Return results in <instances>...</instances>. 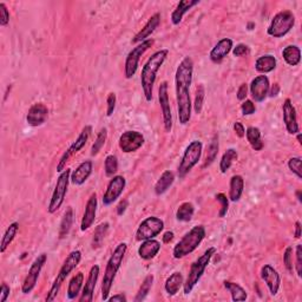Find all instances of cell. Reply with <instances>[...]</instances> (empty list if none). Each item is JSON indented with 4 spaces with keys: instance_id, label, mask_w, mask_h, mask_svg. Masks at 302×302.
<instances>
[{
    "instance_id": "d6a6232c",
    "label": "cell",
    "mask_w": 302,
    "mask_h": 302,
    "mask_svg": "<svg viewBox=\"0 0 302 302\" xmlns=\"http://www.w3.org/2000/svg\"><path fill=\"white\" fill-rule=\"evenodd\" d=\"M282 57L289 66H296L301 62V51L295 45H289L283 48Z\"/></svg>"
},
{
    "instance_id": "8d00e7d4",
    "label": "cell",
    "mask_w": 302,
    "mask_h": 302,
    "mask_svg": "<svg viewBox=\"0 0 302 302\" xmlns=\"http://www.w3.org/2000/svg\"><path fill=\"white\" fill-rule=\"evenodd\" d=\"M19 230V223L18 222H12L9 226H7L6 232L4 233V236L2 239V243H0V251L5 253L7 247L12 243L14 237L17 236Z\"/></svg>"
},
{
    "instance_id": "30bf717a",
    "label": "cell",
    "mask_w": 302,
    "mask_h": 302,
    "mask_svg": "<svg viewBox=\"0 0 302 302\" xmlns=\"http://www.w3.org/2000/svg\"><path fill=\"white\" fill-rule=\"evenodd\" d=\"M154 45L153 39H146L142 43H139L137 46L132 48V50L128 54L125 59V65H124V74H125L127 79H130L137 72L138 64L141 57L145 54L146 51Z\"/></svg>"
},
{
    "instance_id": "03108f58",
    "label": "cell",
    "mask_w": 302,
    "mask_h": 302,
    "mask_svg": "<svg viewBox=\"0 0 302 302\" xmlns=\"http://www.w3.org/2000/svg\"><path fill=\"white\" fill-rule=\"evenodd\" d=\"M297 141H299L300 144H302V142H301V135L300 134H297Z\"/></svg>"
},
{
    "instance_id": "ffe728a7",
    "label": "cell",
    "mask_w": 302,
    "mask_h": 302,
    "mask_svg": "<svg viewBox=\"0 0 302 302\" xmlns=\"http://www.w3.org/2000/svg\"><path fill=\"white\" fill-rule=\"evenodd\" d=\"M48 117V110L46 105L43 103H36L29 109L28 115H26V120L29 125L31 127H40L46 122Z\"/></svg>"
},
{
    "instance_id": "8fae6325",
    "label": "cell",
    "mask_w": 302,
    "mask_h": 302,
    "mask_svg": "<svg viewBox=\"0 0 302 302\" xmlns=\"http://www.w3.org/2000/svg\"><path fill=\"white\" fill-rule=\"evenodd\" d=\"M91 132H92L91 125H85L84 128H83V130H82L81 134H79L77 139H76L72 144L70 145V148L63 154V156L60 157L59 163L57 164V172L60 173L66 169V163L70 161V158L74 156L78 151H81L86 145L90 136H91Z\"/></svg>"
},
{
    "instance_id": "d590c367",
    "label": "cell",
    "mask_w": 302,
    "mask_h": 302,
    "mask_svg": "<svg viewBox=\"0 0 302 302\" xmlns=\"http://www.w3.org/2000/svg\"><path fill=\"white\" fill-rule=\"evenodd\" d=\"M245 136L249 144L255 151H261L263 149V142L261 138V131L256 127H249L245 131Z\"/></svg>"
},
{
    "instance_id": "e0dca14e",
    "label": "cell",
    "mask_w": 302,
    "mask_h": 302,
    "mask_svg": "<svg viewBox=\"0 0 302 302\" xmlns=\"http://www.w3.org/2000/svg\"><path fill=\"white\" fill-rule=\"evenodd\" d=\"M269 89H270L269 79H268L267 76L264 74L258 76V77L253 79L250 83V86H249L253 100H255L256 103H261V102L266 99L268 97Z\"/></svg>"
},
{
    "instance_id": "7a4b0ae2",
    "label": "cell",
    "mask_w": 302,
    "mask_h": 302,
    "mask_svg": "<svg viewBox=\"0 0 302 302\" xmlns=\"http://www.w3.org/2000/svg\"><path fill=\"white\" fill-rule=\"evenodd\" d=\"M169 55L168 50H160L150 57L144 64L141 73V85L146 102L153 100L154 85L156 82V74L161 66L163 65Z\"/></svg>"
},
{
    "instance_id": "d6986e66",
    "label": "cell",
    "mask_w": 302,
    "mask_h": 302,
    "mask_svg": "<svg viewBox=\"0 0 302 302\" xmlns=\"http://www.w3.org/2000/svg\"><path fill=\"white\" fill-rule=\"evenodd\" d=\"M261 279L267 285L271 295H276L281 285V278L278 270L274 269L270 264H264L261 268Z\"/></svg>"
},
{
    "instance_id": "603a6c76",
    "label": "cell",
    "mask_w": 302,
    "mask_h": 302,
    "mask_svg": "<svg viewBox=\"0 0 302 302\" xmlns=\"http://www.w3.org/2000/svg\"><path fill=\"white\" fill-rule=\"evenodd\" d=\"M234 43L230 38H223L213 47V50L210 51V60L213 63H221L226 56L230 54V51L233 50Z\"/></svg>"
},
{
    "instance_id": "52a82bcc",
    "label": "cell",
    "mask_w": 302,
    "mask_h": 302,
    "mask_svg": "<svg viewBox=\"0 0 302 302\" xmlns=\"http://www.w3.org/2000/svg\"><path fill=\"white\" fill-rule=\"evenodd\" d=\"M295 25V16L290 11H281L271 19L267 33L270 37L282 38L288 33Z\"/></svg>"
},
{
    "instance_id": "4316f807",
    "label": "cell",
    "mask_w": 302,
    "mask_h": 302,
    "mask_svg": "<svg viewBox=\"0 0 302 302\" xmlns=\"http://www.w3.org/2000/svg\"><path fill=\"white\" fill-rule=\"evenodd\" d=\"M199 0H181L177 4L176 9L171 13V22L173 25H179L184 17V14L189 12L192 7L198 5Z\"/></svg>"
},
{
    "instance_id": "db71d44e",
    "label": "cell",
    "mask_w": 302,
    "mask_h": 302,
    "mask_svg": "<svg viewBox=\"0 0 302 302\" xmlns=\"http://www.w3.org/2000/svg\"><path fill=\"white\" fill-rule=\"evenodd\" d=\"M249 52H250V50H249V47L245 44H239L233 48V55L235 57L247 56Z\"/></svg>"
},
{
    "instance_id": "2e32d148",
    "label": "cell",
    "mask_w": 302,
    "mask_h": 302,
    "mask_svg": "<svg viewBox=\"0 0 302 302\" xmlns=\"http://www.w3.org/2000/svg\"><path fill=\"white\" fill-rule=\"evenodd\" d=\"M127 186V181L123 176H113L108 184L107 190L103 195V205L105 207L111 206L117 198L122 195Z\"/></svg>"
},
{
    "instance_id": "f907efd6",
    "label": "cell",
    "mask_w": 302,
    "mask_h": 302,
    "mask_svg": "<svg viewBox=\"0 0 302 302\" xmlns=\"http://www.w3.org/2000/svg\"><path fill=\"white\" fill-rule=\"evenodd\" d=\"M116 103H117V97H116V93L110 92L108 94V98H107V116L110 117L112 116L113 111H115L116 109Z\"/></svg>"
},
{
    "instance_id": "4fadbf2b",
    "label": "cell",
    "mask_w": 302,
    "mask_h": 302,
    "mask_svg": "<svg viewBox=\"0 0 302 302\" xmlns=\"http://www.w3.org/2000/svg\"><path fill=\"white\" fill-rule=\"evenodd\" d=\"M47 261V255L43 253V254L38 255V258L33 261V263L30 267L29 273L26 275L24 282H22L21 286V292L24 294H29L31 293L35 287L37 285L38 278H39L40 271L43 269V267L45 266V263Z\"/></svg>"
},
{
    "instance_id": "bcb514c9",
    "label": "cell",
    "mask_w": 302,
    "mask_h": 302,
    "mask_svg": "<svg viewBox=\"0 0 302 302\" xmlns=\"http://www.w3.org/2000/svg\"><path fill=\"white\" fill-rule=\"evenodd\" d=\"M215 197H216V201L220 202V205H221V209H220V213H218V215H220V217H224L226 213H228V209H229V199L223 194V192H218Z\"/></svg>"
},
{
    "instance_id": "74e56055",
    "label": "cell",
    "mask_w": 302,
    "mask_h": 302,
    "mask_svg": "<svg viewBox=\"0 0 302 302\" xmlns=\"http://www.w3.org/2000/svg\"><path fill=\"white\" fill-rule=\"evenodd\" d=\"M195 208L194 205L190 202H184L179 207V209L176 211V218L180 222H189L191 221L192 216H194Z\"/></svg>"
},
{
    "instance_id": "91938a15",
    "label": "cell",
    "mask_w": 302,
    "mask_h": 302,
    "mask_svg": "<svg viewBox=\"0 0 302 302\" xmlns=\"http://www.w3.org/2000/svg\"><path fill=\"white\" fill-rule=\"evenodd\" d=\"M109 301H119V302H127V296L124 295L123 293H120V294H116V295H113L112 297H109L108 299Z\"/></svg>"
},
{
    "instance_id": "8992f818",
    "label": "cell",
    "mask_w": 302,
    "mask_h": 302,
    "mask_svg": "<svg viewBox=\"0 0 302 302\" xmlns=\"http://www.w3.org/2000/svg\"><path fill=\"white\" fill-rule=\"evenodd\" d=\"M81 260H82V253L79 250H73L67 255V258L65 259V261H64L62 268H60L58 275H57L54 285L51 287L50 292L47 294L46 301H54L56 299V296L58 295L60 290V287H62L64 281L66 280V278L71 274V271H73L76 268H77L79 262H81Z\"/></svg>"
},
{
    "instance_id": "44dd1931",
    "label": "cell",
    "mask_w": 302,
    "mask_h": 302,
    "mask_svg": "<svg viewBox=\"0 0 302 302\" xmlns=\"http://www.w3.org/2000/svg\"><path fill=\"white\" fill-rule=\"evenodd\" d=\"M97 207H98V199L96 192H93L90 196L88 202H86L85 206V211L84 215H83L82 223H81V230L82 232H86V230L90 229V226H92L94 223V220H96V213H97Z\"/></svg>"
},
{
    "instance_id": "11a10c76",
    "label": "cell",
    "mask_w": 302,
    "mask_h": 302,
    "mask_svg": "<svg viewBox=\"0 0 302 302\" xmlns=\"http://www.w3.org/2000/svg\"><path fill=\"white\" fill-rule=\"evenodd\" d=\"M10 287L6 283H3L2 288H0V302H5L10 296Z\"/></svg>"
},
{
    "instance_id": "816d5d0a",
    "label": "cell",
    "mask_w": 302,
    "mask_h": 302,
    "mask_svg": "<svg viewBox=\"0 0 302 302\" xmlns=\"http://www.w3.org/2000/svg\"><path fill=\"white\" fill-rule=\"evenodd\" d=\"M10 22V11L4 3H0V25L6 26Z\"/></svg>"
},
{
    "instance_id": "7dc6e473",
    "label": "cell",
    "mask_w": 302,
    "mask_h": 302,
    "mask_svg": "<svg viewBox=\"0 0 302 302\" xmlns=\"http://www.w3.org/2000/svg\"><path fill=\"white\" fill-rule=\"evenodd\" d=\"M288 168L292 170L293 173H295L297 179H302L301 173V158L300 157H292L288 161Z\"/></svg>"
},
{
    "instance_id": "6da1fadb",
    "label": "cell",
    "mask_w": 302,
    "mask_h": 302,
    "mask_svg": "<svg viewBox=\"0 0 302 302\" xmlns=\"http://www.w3.org/2000/svg\"><path fill=\"white\" fill-rule=\"evenodd\" d=\"M192 73H194V62L190 57H186L179 64L175 74L177 111H179V120L182 125H187L191 118L190 85L192 83Z\"/></svg>"
},
{
    "instance_id": "ee69618b",
    "label": "cell",
    "mask_w": 302,
    "mask_h": 302,
    "mask_svg": "<svg viewBox=\"0 0 302 302\" xmlns=\"http://www.w3.org/2000/svg\"><path fill=\"white\" fill-rule=\"evenodd\" d=\"M107 138H108V130L103 128V129H100V131L98 132L97 137H96V141H94L92 148H91V155L92 156H96V155L99 153L103 148L105 142H107Z\"/></svg>"
},
{
    "instance_id": "be15d7a7",
    "label": "cell",
    "mask_w": 302,
    "mask_h": 302,
    "mask_svg": "<svg viewBox=\"0 0 302 302\" xmlns=\"http://www.w3.org/2000/svg\"><path fill=\"white\" fill-rule=\"evenodd\" d=\"M295 239H300L301 237V223L299 221H296L295 223V234H294Z\"/></svg>"
},
{
    "instance_id": "5b68a950",
    "label": "cell",
    "mask_w": 302,
    "mask_h": 302,
    "mask_svg": "<svg viewBox=\"0 0 302 302\" xmlns=\"http://www.w3.org/2000/svg\"><path fill=\"white\" fill-rule=\"evenodd\" d=\"M215 253H216V248H208L205 251V254L199 256L195 262H192L190 270H189L188 273L187 280L183 283V290L186 295L190 294L191 290L194 289V287L197 285L199 280H201L202 275L205 274L206 268L208 267V264L210 263V260L215 255Z\"/></svg>"
},
{
    "instance_id": "cb8c5ba5",
    "label": "cell",
    "mask_w": 302,
    "mask_h": 302,
    "mask_svg": "<svg viewBox=\"0 0 302 302\" xmlns=\"http://www.w3.org/2000/svg\"><path fill=\"white\" fill-rule=\"evenodd\" d=\"M92 167L93 164L91 161H84L83 163L79 164L76 170L71 172V183L74 184V186H82V184H84L92 173Z\"/></svg>"
},
{
    "instance_id": "1f68e13d",
    "label": "cell",
    "mask_w": 302,
    "mask_h": 302,
    "mask_svg": "<svg viewBox=\"0 0 302 302\" xmlns=\"http://www.w3.org/2000/svg\"><path fill=\"white\" fill-rule=\"evenodd\" d=\"M83 283H84V274H83L82 271H79V273L76 274L69 282V287H67V293H66L67 299L69 300L77 299L79 293H81Z\"/></svg>"
},
{
    "instance_id": "9f6ffc18",
    "label": "cell",
    "mask_w": 302,
    "mask_h": 302,
    "mask_svg": "<svg viewBox=\"0 0 302 302\" xmlns=\"http://www.w3.org/2000/svg\"><path fill=\"white\" fill-rule=\"evenodd\" d=\"M248 93V85L243 83V84L240 85L239 90H237V99L239 100H245Z\"/></svg>"
},
{
    "instance_id": "c3c4849f",
    "label": "cell",
    "mask_w": 302,
    "mask_h": 302,
    "mask_svg": "<svg viewBox=\"0 0 302 302\" xmlns=\"http://www.w3.org/2000/svg\"><path fill=\"white\" fill-rule=\"evenodd\" d=\"M283 263L289 273H293V248L287 247L283 253Z\"/></svg>"
},
{
    "instance_id": "f35d334b",
    "label": "cell",
    "mask_w": 302,
    "mask_h": 302,
    "mask_svg": "<svg viewBox=\"0 0 302 302\" xmlns=\"http://www.w3.org/2000/svg\"><path fill=\"white\" fill-rule=\"evenodd\" d=\"M109 226H110V224H109L108 222H104V223H100L96 229H94L92 242H91L92 249H98L100 247L105 239V236H107Z\"/></svg>"
},
{
    "instance_id": "680465c9",
    "label": "cell",
    "mask_w": 302,
    "mask_h": 302,
    "mask_svg": "<svg viewBox=\"0 0 302 302\" xmlns=\"http://www.w3.org/2000/svg\"><path fill=\"white\" fill-rule=\"evenodd\" d=\"M128 205H129L128 199H122V201L118 203V206H117V215H118V216H122V215L125 213Z\"/></svg>"
},
{
    "instance_id": "f1b7e54d",
    "label": "cell",
    "mask_w": 302,
    "mask_h": 302,
    "mask_svg": "<svg viewBox=\"0 0 302 302\" xmlns=\"http://www.w3.org/2000/svg\"><path fill=\"white\" fill-rule=\"evenodd\" d=\"M276 67V58L271 55H264L259 57L255 62V70L260 73H269Z\"/></svg>"
},
{
    "instance_id": "4dcf8cb0",
    "label": "cell",
    "mask_w": 302,
    "mask_h": 302,
    "mask_svg": "<svg viewBox=\"0 0 302 302\" xmlns=\"http://www.w3.org/2000/svg\"><path fill=\"white\" fill-rule=\"evenodd\" d=\"M183 283H184L183 275L179 273V271H176V273L170 275V276L167 279V281H165L164 283L165 292H167L170 296L176 295V294L179 293L181 287L183 286Z\"/></svg>"
},
{
    "instance_id": "277c9868",
    "label": "cell",
    "mask_w": 302,
    "mask_h": 302,
    "mask_svg": "<svg viewBox=\"0 0 302 302\" xmlns=\"http://www.w3.org/2000/svg\"><path fill=\"white\" fill-rule=\"evenodd\" d=\"M206 237V228L203 225H196L189 230L182 240L173 247L172 255L175 259H183L184 256L191 254Z\"/></svg>"
},
{
    "instance_id": "ab89813d",
    "label": "cell",
    "mask_w": 302,
    "mask_h": 302,
    "mask_svg": "<svg viewBox=\"0 0 302 302\" xmlns=\"http://www.w3.org/2000/svg\"><path fill=\"white\" fill-rule=\"evenodd\" d=\"M237 157H239V155H237V151L235 149L230 148L225 151L223 154V156H222L221 161H220V170L222 173H225L228 170L232 167L234 162L237 160Z\"/></svg>"
},
{
    "instance_id": "7c38bea8",
    "label": "cell",
    "mask_w": 302,
    "mask_h": 302,
    "mask_svg": "<svg viewBox=\"0 0 302 302\" xmlns=\"http://www.w3.org/2000/svg\"><path fill=\"white\" fill-rule=\"evenodd\" d=\"M164 228V222L156 216L146 217L142 221L136 232V240L145 241L150 239H155L157 235H160Z\"/></svg>"
},
{
    "instance_id": "6125c7cd",
    "label": "cell",
    "mask_w": 302,
    "mask_h": 302,
    "mask_svg": "<svg viewBox=\"0 0 302 302\" xmlns=\"http://www.w3.org/2000/svg\"><path fill=\"white\" fill-rule=\"evenodd\" d=\"M173 240V233L172 232H165L163 235V243H170Z\"/></svg>"
},
{
    "instance_id": "3957f363",
    "label": "cell",
    "mask_w": 302,
    "mask_h": 302,
    "mask_svg": "<svg viewBox=\"0 0 302 302\" xmlns=\"http://www.w3.org/2000/svg\"><path fill=\"white\" fill-rule=\"evenodd\" d=\"M128 250V245L127 243H119L113 250L112 255L109 259L107 268H105L104 271V276H103V281H102V299L104 301H107L109 299V294L111 292V287L112 283L115 281V278L117 273H118L120 264L123 262L124 255Z\"/></svg>"
},
{
    "instance_id": "ba28073f",
    "label": "cell",
    "mask_w": 302,
    "mask_h": 302,
    "mask_svg": "<svg viewBox=\"0 0 302 302\" xmlns=\"http://www.w3.org/2000/svg\"><path fill=\"white\" fill-rule=\"evenodd\" d=\"M70 177H71L70 169H65L63 172L59 173L58 179H57L54 194H52L51 201L48 203V207H47V211L50 214H55L64 203V199H65V196L67 192V188H69Z\"/></svg>"
},
{
    "instance_id": "d4e9b609",
    "label": "cell",
    "mask_w": 302,
    "mask_h": 302,
    "mask_svg": "<svg viewBox=\"0 0 302 302\" xmlns=\"http://www.w3.org/2000/svg\"><path fill=\"white\" fill-rule=\"evenodd\" d=\"M160 24H161V14L155 13L154 16H151L148 22L144 25V28H143L134 38H132V43L139 44L142 43V41L148 39V38L155 32V30L160 26Z\"/></svg>"
},
{
    "instance_id": "60d3db41",
    "label": "cell",
    "mask_w": 302,
    "mask_h": 302,
    "mask_svg": "<svg viewBox=\"0 0 302 302\" xmlns=\"http://www.w3.org/2000/svg\"><path fill=\"white\" fill-rule=\"evenodd\" d=\"M218 154V136L215 135L211 141L208 145V151H207V156H206V162L203 164V168L209 167L210 164L214 163V161L216 160Z\"/></svg>"
},
{
    "instance_id": "7bdbcfd3",
    "label": "cell",
    "mask_w": 302,
    "mask_h": 302,
    "mask_svg": "<svg viewBox=\"0 0 302 302\" xmlns=\"http://www.w3.org/2000/svg\"><path fill=\"white\" fill-rule=\"evenodd\" d=\"M104 170L105 175L108 177H113L116 175V172L118 171V160H117L115 155H109V156L105 158Z\"/></svg>"
},
{
    "instance_id": "f546056e",
    "label": "cell",
    "mask_w": 302,
    "mask_h": 302,
    "mask_svg": "<svg viewBox=\"0 0 302 302\" xmlns=\"http://www.w3.org/2000/svg\"><path fill=\"white\" fill-rule=\"evenodd\" d=\"M173 181H175V175L170 170H165L162 173L160 180L157 181V183L155 184V194L157 196L163 195L164 192L168 191V189L172 186Z\"/></svg>"
},
{
    "instance_id": "9c48e42d",
    "label": "cell",
    "mask_w": 302,
    "mask_h": 302,
    "mask_svg": "<svg viewBox=\"0 0 302 302\" xmlns=\"http://www.w3.org/2000/svg\"><path fill=\"white\" fill-rule=\"evenodd\" d=\"M202 142L199 141H192L190 144L187 146L186 151H184L182 161H181L180 167H179V176L180 179L186 177L187 173L198 163L199 158L202 155Z\"/></svg>"
},
{
    "instance_id": "6f0895ef",
    "label": "cell",
    "mask_w": 302,
    "mask_h": 302,
    "mask_svg": "<svg viewBox=\"0 0 302 302\" xmlns=\"http://www.w3.org/2000/svg\"><path fill=\"white\" fill-rule=\"evenodd\" d=\"M234 131L236 132L237 137H240V138H243L245 136V129H244L243 124L240 123V122L234 123Z\"/></svg>"
},
{
    "instance_id": "681fc988",
    "label": "cell",
    "mask_w": 302,
    "mask_h": 302,
    "mask_svg": "<svg viewBox=\"0 0 302 302\" xmlns=\"http://www.w3.org/2000/svg\"><path fill=\"white\" fill-rule=\"evenodd\" d=\"M241 111H242L243 116H250V115H253V113H255L256 107H255V104L253 103V100L245 99V100H243L242 105H241Z\"/></svg>"
},
{
    "instance_id": "e7e4bbea",
    "label": "cell",
    "mask_w": 302,
    "mask_h": 302,
    "mask_svg": "<svg viewBox=\"0 0 302 302\" xmlns=\"http://www.w3.org/2000/svg\"><path fill=\"white\" fill-rule=\"evenodd\" d=\"M296 195H297V198H299V201L301 202L302 201V199H301V191H297Z\"/></svg>"
},
{
    "instance_id": "7402d4cb",
    "label": "cell",
    "mask_w": 302,
    "mask_h": 302,
    "mask_svg": "<svg viewBox=\"0 0 302 302\" xmlns=\"http://www.w3.org/2000/svg\"><path fill=\"white\" fill-rule=\"evenodd\" d=\"M98 276H99V266L94 264L90 269L88 280L85 282L84 288H83L82 296L79 297L81 302H91L93 300V293L94 288H96V283L98 281Z\"/></svg>"
},
{
    "instance_id": "94428289",
    "label": "cell",
    "mask_w": 302,
    "mask_h": 302,
    "mask_svg": "<svg viewBox=\"0 0 302 302\" xmlns=\"http://www.w3.org/2000/svg\"><path fill=\"white\" fill-rule=\"evenodd\" d=\"M279 92H280V86H279V84H274L273 86H271V89H269L268 96L275 97V96H278Z\"/></svg>"
},
{
    "instance_id": "5bb4252c",
    "label": "cell",
    "mask_w": 302,
    "mask_h": 302,
    "mask_svg": "<svg viewBox=\"0 0 302 302\" xmlns=\"http://www.w3.org/2000/svg\"><path fill=\"white\" fill-rule=\"evenodd\" d=\"M143 144H144V136L141 132L134 130L123 132V135L120 136L118 141L120 150L125 154L135 153L139 148H142Z\"/></svg>"
},
{
    "instance_id": "836d02e7",
    "label": "cell",
    "mask_w": 302,
    "mask_h": 302,
    "mask_svg": "<svg viewBox=\"0 0 302 302\" xmlns=\"http://www.w3.org/2000/svg\"><path fill=\"white\" fill-rule=\"evenodd\" d=\"M73 223V209L72 207H67V209L64 213V216L62 218V222H60L59 226V239L63 240L69 235L71 226Z\"/></svg>"
},
{
    "instance_id": "f5cc1de1",
    "label": "cell",
    "mask_w": 302,
    "mask_h": 302,
    "mask_svg": "<svg viewBox=\"0 0 302 302\" xmlns=\"http://www.w3.org/2000/svg\"><path fill=\"white\" fill-rule=\"evenodd\" d=\"M296 264H295V269L296 273L299 276H302V245L297 244L296 245Z\"/></svg>"
},
{
    "instance_id": "484cf974",
    "label": "cell",
    "mask_w": 302,
    "mask_h": 302,
    "mask_svg": "<svg viewBox=\"0 0 302 302\" xmlns=\"http://www.w3.org/2000/svg\"><path fill=\"white\" fill-rule=\"evenodd\" d=\"M161 250V243L157 240L150 239L142 241V244L138 248V255L142 260H148L154 259L155 256L158 254V251Z\"/></svg>"
},
{
    "instance_id": "ac0fdd59",
    "label": "cell",
    "mask_w": 302,
    "mask_h": 302,
    "mask_svg": "<svg viewBox=\"0 0 302 302\" xmlns=\"http://www.w3.org/2000/svg\"><path fill=\"white\" fill-rule=\"evenodd\" d=\"M282 112H283V123H285V127L287 131H288V134L290 135L299 134L300 128H299V124H297L296 110L289 98H287L285 103H283Z\"/></svg>"
},
{
    "instance_id": "b9f144b4",
    "label": "cell",
    "mask_w": 302,
    "mask_h": 302,
    "mask_svg": "<svg viewBox=\"0 0 302 302\" xmlns=\"http://www.w3.org/2000/svg\"><path fill=\"white\" fill-rule=\"evenodd\" d=\"M153 283H154V275L150 274L144 279V281H143L141 287H139V289L137 292V295H136V297H135L136 302L143 301L146 296H148V294L150 293L151 287H153Z\"/></svg>"
},
{
    "instance_id": "83f0119b",
    "label": "cell",
    "mask_w": 302,
    "mask_h": 302,
    "mask_svg": "<svg viewBox=\"0 0 302 302\" xmlns=\"http://www.w3.org/2000/svg\"><path fill=\"white\" fill-rule=\"evenodd\" d=\"M244 180L241 175H234L230 179V189H229V199L232 202L240 201L241 196L243 194Z\"/></svg>"
},
{
    "instance_id": "f6af8a7d",
    "label": "cell",
    "mask_w": 302,
    "mask_h": 302,
    "mask_svg": "<svg viewBox=\"0 0 302 302\" xmlns=\"http://www.w3.org/2000/svg\"><path fill=\"white\" fill-rule=\"evenodd\" d=\"M205 97H206V89L205 86L201 84L197 86V89H196V96H195V103H194V110L197 115L198 113H201L202 111Z\"/></svg>"
},
{
    "instance_id": "9a60e30c",
    "label": "cell",
    "mask_w": 302,
    "mask_h": 302,
    "mask_svg": "<svg viewBox=\"0 0 302 302\" xmlns=\"http://www.w3.org/2000/svg\"><path fill=\"white\" fill-rule=\"evenodd\" d=\"M158 99H160L162 116H163L164 129L167 132H170L172 129V115L171 108H170L167 82H162L160 84V88H158Z\"/></svg>"
},
{
    "instance_id": "e575fe53",
    "label": "cell",
    "mask_w": 302,
    "mask_h": 302,
    "mask_svg": "<svg viewBox=\"0 0 302 302\" xmlns=\"http://www.w3.org/2000/svg\"><path fill=\"white\" fill-rule=\"evenodd\" d=\"M223 285L225 287V289L230 293V295H232L233 301L240 302V301L247 300L248 297L247 292H245V289L243 287H241L239 283H235L232 281H224Z\"/></svg>"
}]
</instances>
